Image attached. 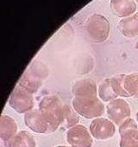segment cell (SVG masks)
I'll return each instance as SVG.
<instances>
[{"mask_svg":"<svg viewBox=\"0 0 138 147\" xmlns=\"http://www.w3.org/2000/svg\"><path fill=\"white\" fill-rule=\"evenodd\" d=\"M136 120H137V122H138V113H136Z\"/></svg>","mask_w":138,"mask_h":147,"instance_id":"obj_23","label":"cell"},{"mask_svg":"<svg viewBox=\"0 0 138 147\" xmlns=\"http://www.w3.org/2000/svg\"><path fill=\"white\" fill-rule=\"evenodd\" d=\"M127 75H123V74H120V75L113 76L111 79V85L112 88L113 92L116 95L120 97H125L128 98L129 95L125 90L124 88V80Z\"/></svg>","mask_w":138,"mask_h":147,"instance_id":"obj_18","label":"cell"},{"mask_svg":"<svg viewBox=\"0 0 138 147\" xmlns=\"http://www.w3.org/2000/svg\"><path fill=\"white\" fill-rule=\"evenodd\" d=\"M124 88L129 97L138 100V73H133L126 76Z\"/></svg>","mask_w":138,"mask_h":147,"instance_id":"obj_19","label":"cell"},{"mask_svg":"<svg viewBox=\"0 0 138 147\" xmlns=\"http://www.w3.org/2000/svg\"><path fill=\"white\" fill-rule=\"evenodd\" d=\"M8 104L17 113L25 114L34 109V97L32 94L17 84L11 94Z\"/></svg>","mask_w":138,"mask_h":147,"instance_id":"obj_4","label":"cell"},{"mask_svg":"<svg viewBox=\"0 0 138 147\" xmlns=\"http://www.w3.org/2000/svg\"><path fill=\"white\" fill-rule=\"evenodd\" d=\"M72 93L76 96H98V88L96 82L91 78L81 79L74 82Z\"/></svg>","mask_w":138,"mask_h":147,"instance_id":"obj_9","label":"cell"},{"mask_svg":"<svg viewBox=\"0 0 138 147\" xmlns=\"http://www.w3.org/2000/svg\"><path fill=\"white\" fill-rule=\"evenodd\" d=\"M136 2H137V3H138V0H136Z\"/></svg>","mask_w":138,"mask_h":147,"instance_id":"obj_24","label":"cell"},{"mask_svg":"<svg viewBox=\"0 0 138 147\" xmlns=\"http://www.w3.org/2000/svg\"><path fill=\"white\" fill-rule=\"evenodd\" d=\"M110 23L105 17L100 14L92 15L86 22V33L90 40L100 43L105 42L110 33Z\"/></svg>","mask_w":138,"mask_h":147,"instance_id":"obj_3","label":"cell"},{"mask_svg":"<svg viewBox=\"0 0 138 147\" xmlns=\"http://www.w3.org/2000/svg\"><path fill=\"white\" fill-rule=\"evenodd\" d=\"M5 147H36L34 137L27 131L17 132L11 139L5 142Z\"/></svg>","mask_w":138,"mask_h":147,"instance_id":"obj_13","label":"cell"},{"mask_svg":"<svg viewBox=\"0 0 138 147\" xmlns=\"http://www.w3.org/2000/svg\"><path fill=\"white\" fill-rule=\"evenodd\" d=\"M90 132L94 138L98 140H105L114 136L116 126L109 119L99 117L92 121L90 125Z\"/></svg>","mask_w":138,"mask_h":147,"instance_id":"obj_8","label":"cell"},{"mask_svg":"<svg viewBox=\"0 0 138 147\" xmlns=\"http://www.w3.org/2000/svg\"><path fill=\"white\" fill-rule=\"evenodd\" d=\"M18 85L33 94H36L42 86V81L33 76L28 70H26L21 76L18 82Z\"/></svg>","mask_w":138,"mask_h":147,"instance_id":"obj_14","label":"cell"},{"mask_svg":"<svg viewBox=\"0 0 138 147\" xmlns=\"http://www.w3.org/2000/svg\"><path fill=\"white\" fill-rule=\"evenodd\" d=\"M27 70L31 73L33 76L37 77L38 79L42 80V82L49 76V68L42 61L39 60L34 61L29 67L27 68Z\"/></svg>","mask_w":138,"mask_h":147,"instance_id":"obj_17","label":"cell"},{"mask_svg":"<svg viewBox=\"0 0 138 147\" xmlns=\"http://www.w3.org/2000/svg\"><path fill=\"white\" fill-rule=\"evenodd\" d=\"M120 147H138V128L120 135Z\"/></svg>","mask_w":138,"mask_h":147,"instance_id":"obj_20","label":"cell"},{"mask_svg":"<svg viewBox=\"0 0 138 147\" xmlns=\"http://www.w3.org/2000/svg\"><path fill=\"white\" fill-rule=\"evenodd\" d=\"M107 116L115 125H120L130 118L131 109L129 104L123 99H115L106 106Z\"/></svg>","mask_w":138,"mask_h":147,"instance_id":"obj_6","label":"cell"},{"mask_svg":"<svg viewBox=\"0 0 138 147\" xmlns=\"http://www.w3.org/2000/svg\"><path fill=\"white\" fill-rule=\"evenodd\" d=\"M136 128H138V125H137L136 122L133 119L129 118L127 120H125L122 125H119L118 131H119V134L123 135V133H125V132H127V131H129L130 130L136 129Z\"/></svg>","mask_w":138,"mask_h":147,"instance_id":"obj_21","label":"cell"},{"mask_svg":"<svg viewBox=\"0 0 138 147\" xmlns=\"http://www.w3.org/2000/svg\"><path fill=\"white\" fill-rule=\"evenodd\" d=\"M17 133V125L10 116L3 114L0 119V138L3 142H7Z\"/></svg>","mask_w":138,"mask_h":147,"instance_id":"obj_12","label":"cell"},{"mask_svg":"<svg viewBox=\"0 0 138 147\" xmlns=\"http://www.w3.org/2000/svg\"><path fill=\"white\" fill-rule=\"evenodd\" d=\"M76 113L86 119H97L105 113V107L98 96H76L72 101Z\"/></svg>","mask_w":138,"mask_h":147,"instance_id":"obj_1","label":"cell"},{"mask_svg":"<svg viewBox=\"0 0 138 147\" xmlns=\"http://www.w3.org/2000/svg\"><path fill=\"white\" fill-rule=\"evenodd\" d=\"M79 121H80V116L76 113V111L73 107H70L69 106L65 104L63 119L60 126L68 130L78 125Z\"/></svg>","mask_w":138,"mask_h":147,"instance_id":"obj_16","label":"cell"},{"mask_svg":"<svg viewBox=\"0 0 138 147\" xmlns=\"http://www.w3.org/2000/svg\"><path fill=\"white\" fill-rule=\"evenodd\" d=\"M24 123L31 131L42 134L52 133L59 128V125L39 108L33 109L25 113Z\"/></svg>","mask_w":138,"mask_h":147,"instance_id":"obj_2","label":"cell"},{"mask_svg":"<svg viewBox=\"0 0 138 147\" xmlns=\"http://www.w3.org/2000/svg\"><path fill=\"white\" fill-rule=\"evenodd\" d=\"M118 30L126 37L138 36V13L122 18L118 23Z\"/></svg>","mask_w":138,"mask_h":147,"instance_id":"obj_11","label":"cell"},{"mask_svg":"<svg viewBox=\"0 0 138 147\" xmlns=\"http://www.w3.org/2000/svg\"><path fill=\"white\" fill-rule=\"evenodd\" d=\"M111 8L118 18H127L135 13L136 5L134 0H111Z\"/></svg>","mask_w":138,"mask_h":147,"instance_id":"obj_10","label":"cell"},{"mask_svg":"<svg viewBox=\"0 0 138 147\" xmlns=\"http://www.w3.org/2000/svg\"><path fill=\"white\" fill-rule=\"evenodd\" d=\"M98 95L103 102H111V100L117 99V95H116L112 90L110 78H105L100 82L98 86Z\"/></svg>","mask_w":138,"mask_h":147,"instance_id":"obj_15","label":"cell"},{"mask_svg":"<svg viewBox=\"0 0 138 147\" xmlns=\"http://www.w3.org/2000/svg\"><path fill=\"white\" fill-rule=\"evenodd\" d=\"M65 104L54 95H48L42 99L39 103V109L47 114L59 127L61 125L63 119Z\"/></svg>","mask_w":138,"mask_h":147,"instance_id":"obj_5","label":"cell"},{"mask_svg":"<svg viewBox=\"0 0 138 147\" xmlns=\"http://www.w3.org/2000/svg\"><path fill=\"white\" fill-rule=\"evenodd\" d=\"M66 141L72 147H92L93 144L90 131L82 125H76L67 130Z\"/></svg>","mask_w":138,"mask_h":147,"instance_id":"obj_7","label":"cell"},{"mask_svg":"<svg viewBox=\"0 0 138 147\" xmlns=\"http://www.w3.org/2000/svg\"><path fill=\"white\" fill-rule=\"evenodd\" d=\"M56 147H72V146H66V145H59V146H56Z\"/></svg>","mask_w":138,"mask_h":147,"instance_id":"obj_22","label":"cell"}]
</instances>
